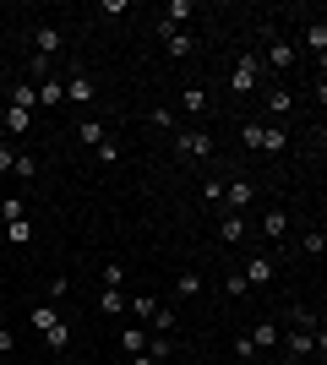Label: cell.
Segmentation results:
<instances>
[{
	"label": "cell",
	"mask_w": 327,
	"mask_h": 365,
	"mask_svg": "<svg viewBox=\"0 0 327 365\" xmlns=\"http://www.w3.org/2000/svg\"><path fill=\"white\" fill-rule=\"evenodd\" d=\"M246 338L256 344V354H279V317H256L246 327Z\"/></svg>",
	"instance_id": "cell-17"
},
{
	"label": "cell",
	"mask_w": 327,
	"mask_h": 365,
	"mask_svg": "<svg viewBox=\"0 0 327 365\" xmlns=\"http://www.w3.org/2000/svg\"><path fill=\"white\" fill-rule=\"evenodd\" d=\"M284 153H289V125L262 120V158H284Z\"/></svg>",
	"instance_id": "cell-23"
},
{
	"label": "cell",
	"mask_w": 327,
	"mask_h": 365,
	"mask_svg": "<svg viewBox=\"0 0 327 365\" xmlns=\"http://www.w3.org/2000/svg\"><path fill=\"white\" fill-rule=\"evenodd\" d=\"M125 11H131V0H98V16H104V22H120Z\"/></svg>",
	"instance_id": "cell-40"
},
{
	"label": "cell",
	"mask_w": 327,
	"mask_h": 365,
	"mask_svg": "<svg viewBox=\"0 0 327 365\" xmlns=\"http://www.w3.org/2000/svg\"><path fill=\"white\" fill-rule=\"evenodd\" d=\"M218 245H224V251H251V245H256L251 218L246 213H218Z\"/></svg>",
	"instance_id": "cell-8"
},
{
	"label": "cell",
	"mask_w": 327,
	"mask_h": 365,
	"mask_svg": "<svg viewBox=\"0 0 327 365\" xmlns=\"http://www.w3.org/2000/svg\"><path fill=\"white\" fill-rule=\"evenodd\" d=\"M16 349V333H11V327H0V354H11Z\"/></svg>",
	"instance_id": "cell-44"
},
{
	"label": "cell",
	"mask_w": 327,
	"mask_h": 365,
	"mask_svg": "<svg viewBox=\"0 0 327 365\" xmlns=\"http://www.w3.org/2000/svg\"><path fill=\"white\" fill-rule=\"evenodd\" d=\"M33 88H38V109H66V82H61V71L44 76V82H33Z\"/></svg>",
	"instance_id": "cell-24"
},
{
	"label": "cell",
	"mask_w": 327,
	"mask_h": 365,
	"mask_svg": "<svg viewBox=\"0 0 327 365\" xmlns=\"http://www.w3.org/2000/svg\"><path fill=\"white\" fill-rule=\"evenodd\" d=\"M6 240H11L16 251H28V245L38 240V229H33V218H16V224H6Z\"/></svg>",
	"instance_id": "cell-33"
},
{
	"label": "cell",
	"mask_w": 327,
	"mask_h": 365,
	"mask_svg": "<svg viewBox=\"0 0 327 365\" xmlns=\"http://www.w3.org/2000/svg\"><path fill=\"white\" fill-rule=\"evenodd\" d=\"M71 137H77L82 148H104V142H109V125L98 120V115H77V125H71Z\"/></svg>",
	"instance_id": "cell-20"
},
{
	"label": "cell",
	"mask_w": 327,
	"mask_h": 365,
	"mask_svg": "<svg viewBox=\"0 0 327 365\" xmlns=\"http://www.w3.org/2000/svg\"><path fill=\"white\" fill-rule=\"evenodd\" d=\"M11 158H16V148H11V142H0V180H11Z\"/></svg>",
	"instance_id": "cell-43"
},
{
	"label": "cell",
	"mask_w": 327,
	"mask_h": 365,
	"mask_svg": "<svg viewBox=\"0 0 327 365\" xmlns=\"http://www.w3.org/2000/svg\"><path fill=\"white\" fill-rule=\"evenodd\" d=\"M142 354H153V360L164 365V360L180 354V338H175V333H147V349H142Z\"/></svg>",
	"instance_id": "cell-26"
},
{
	"label": "cell",
	"mask_w": 327,
	"mask_h": 365,
	"mask_svg": "<svg viewBox=\"0 0 327 365\" xmlns=\"http://www.w3.org/2000/svg\"><path fill=\"white\" fill-rule=\"evenodd\" d=\"M147 333H180V311H175V305H158L153 322H147Z\"/></svg>",
	"instance_id": "cell-35"
},
{
	"label": "cell",
	"mask_w": 327,
	"mask_h": 365,
	"mask_svg": "<svg viewBox=\"0 0 327 365\" xmlns=\"http://www.w3.org/2000/svg\"><path fill=\"white\" fill-rule=\"evenodd\" d=\"M98 317H125V289H98Z\"/></svg>",
	"instance_id": "cell-36"
},
{
	"label": "cell",
	"mask_w": 327,
	"mask_h": 365,
	"mask_svg": "<svg viewBox=\"0 0 327 365\" xmlns=\"http://www.w3.org/2000/svg\"><path fill=\"white\" fill-rule=\"evenodd\" d=\"M262 120H273V125H289V115H295V88L289 82H267L262 88Z\"/></svg>",
	"instance_id": "cell-10"
},
{
	"label": "cell",
	"mask_w": 327,
	"mask_h": 365,
	"mask_svg": "<svg viewBox=\"0 0 327 365\" xmlns=\"http://www.w3.org/2000/svg\"><path fill=\"white\" fill-rule=\"evenodd\" d=\"M170 148H175V164H186V169H207L218 158V137L207 125H180L170 137Z\"/></svg>",
	"instance_id": "cell-2"
},
{
	"label": "cell",
	"mask_w": 327,
	"mask_h": 365,
	"mask_svg": "<svg viewBox=\"0 0 327 365\" xmlns=\"http://www.w3.org/2000/svg\"><path fill=\"white\" fill-rule=\"evenodd\" d=\"M202 289H207V284L197 273H180V278H175V300H197Z\"/></svg>",
	"instance_id": "cell-38"
},
{
	"label": "cell",
	"mask_w": 327,
	"mask_h": 365,
	"mask_svg": "<svg viewBox=\"0 0 327 365\" xmlns=\"http://www.w3.org/2000/svg\"><path fill=\"white\" fill-rule=\"evenodd\" d=\"M61 82H66V109H77V115H93V104H98V76L88 71L82 61H66Z\"/></svg>",
	"instance_id": "cell-5"
},
{
	"label": "cell",
	"mask_w": 327,
	"mask_h": 365,
	"mask_svg": "<svg viewBox=\"0 0 327 365\" xmlns=\"http://www.w3.org/2000/svg\"><path fill=\"white\" fill-rule=\"evenodd\" d=\"M147 125H153V131H164V137H175V131H180L186 120H180L170 104H153V109H147Z\"/></svg>",
	"instance_id": "cell-27"
},
{
	"label": "cell",
	"mask_w": 327,
	"mask_h": 365,
	"mask_svg": "<svg viewBox=\"0 0 327 365\" xmlns=\"http://www.w3.org/2000/svg\"><path fill=\"white\" fill-rule=\"evenodd\" d=\"M229 349H234V360H240V365H256V360H262V354H256V344L246 338V327H240V333L229 338Z\"/></svg>",
	"instance_id": "cell-37"
},
{
	"label": "cell",
	"mask_w": 327,
	"mask_h": 365,
	"mask_svg": "<svg viewBox=\"0 0 327 365\" xmlns=\"http://www.w3.org/2000/svg\"><path fill=\"white\" fill-rule=\"evenodd\" d=\"M6 104H11V109H28V115H38V88H33L28 76H11V82H6Z\"/></svg>",
	"instance_id": "cell-19"
},
{
	"label": "cell",
	"mask_w": 327,
	"mask_h": 365,
	"mask_svg": "<svg viewBox=\"0 0 327 365\" xmlns=\"http://www.w3.org/2000/svg\"><path fill=\"white\" fill-rule=\"evenodd\" d=\"M251 235H256L267 251H273V245H289V240H295V213H289L284 202H273V207L262 213V224L251 229Z\"/></svg>",
	"instance_id": "cell-7"
},
{
	"label": "cell",
	"mask_w": 327,
	"mask_h": 365,
	"mask_svg": "<svg viewBox=\"0 0 327 365\" xmlns=\"http://www.w3.org/2000/svg\"><path fill=\"white\" fill-rule=\"evenodd\" d=\"M38 344H44V349H49V354H66V349H71V322H66V317H61V322H55V327H49V333H44V338H38Z\"/></svg>",
	"instance_id": "cell-28"
},
{
	"label": "cell",
	"mask_w": 327,
	"mask_h": 365,
	"mask_svg": "<svg viewBox=\"0 0 327 365\" xmlns=\"http://www.w3.org/2000/svg\"><path fill=\"white\" fill-rule=\"evenodd\" d=\"M125 284H131L125 262H104V267H98V289H125Z\"/></svg>",
	"instance_id": "cell-30"
},
{
	"label": "cell",
	"mask_w": 327,
	"mask_h": 365,
	"mask_svg": "<svg viewBox=\"0 0 327 365\" xmlns=\"http://www.w3.org/2000/svg\"><path fill=\"white\" fill-rule=\"evenodd\" d=\"M158 49H164V61H191V55H197V33H191V28H175V33L158 38Z\"/></svg>",
	"instance_id": "cell-16"
},
{
	"label": "cell",
	"mask_w": 327,
	"mask_h": 365,
	"mask_svg": "<svg viewBox=\"0 0 327 365\" xmlns=\"http://www.w3.org/2000/svg\"><path fill=\"white\" fill-rule=\"evenodd\" d=\"M224 294H229V300H246V278H240V273H234V267H229V278H224Z\"/></svg>",
	"instance_id": "cell-42"
},
{
	"label": "cell",
	"mask_w": 327,
	"mask_h": 365,
	"mask_svg": "<svg viewBox=\"0 0 327 365\" xmlns=\"http://www.w3.org/2000/svg\"><path fill=\"white\" fill-rule=\"evenodd\" d=\"M61 49H66V28H61V22H33V28H28V55L55 61Z\"/></svg>",
	"instance_id": "cell-11"
},
{
	"label": "cell",
	"mask_w": 327,
	"mask_h": 365,
	"mask_svg": "<svg viewBox=\"0 0 327 365\" xmlns=\"http://www.w3.org/2000/svg\"><path fill=\"white\" fill-rule=\"evenodd\" d=\"M142 349H147V327L125 322V327H120V354H142Z\"/></svg>",
	"instance_id": "cell-34"
},
{
	"label": "cell",
	"mask_w": 327,
	"mask_h": 365,
	"mask_svg": "<svg viewBox=\"0 0 327 365\" xmlns=\"http://www.w3.org/2000/svg\"><path fill=\"white\" fill-rule=\"evenodd\" d=\"M240 148L262 153V120H240Z\"/></svg>",
	"instance_id": "cell-39"
},
{
	"label": "cell",
	"mask_w": 327,
	"mask_h": 365,
	"mask_svg": "<svg viewBox=\"0 0 327 365\" xmlns=\"http://www.w3.org/2000/svg\"><path fill=\"white\" fill-rule=\"evenodd\" d=\"M158 305H164V300H158V294H147V289H142V294H125V317H137L142 327H147Z\"/></svg>",
	"instance_id": "cell-25"
},
{
	"label": "cell",
	"mask_w": 327,
	"mask_h": 365,
	"mask_svg": "<svg viewBox=\"0 0 327 365\" xmlns=\"http://www.w3.org/2000/svg\"><path fill=\"white\" fill-rule=\"evenodd\" d=\"M175 115H186L191 125L207 120V115H213V88H202V82H186V88H180V109H175Z\"/></svg>",
	"instance_id": "cell-14"
},
{
	"label": "cell",
	"mask_w": 327,
	"mask_h": 365,
	"mask_svg": "<svg viewBox=\"0 0 327 365\" xmlns=\"http://www.w3.org/2000/svg\"><path fill=\"white\" fill-rule=\"evenodd\" d=\"M300 44H306V61L316 66V71H327V16H306L300 22Z\"/></svg>",
	"instance_id": "cell-9"
},
{
	"label": "cell",
	"mask_w": 327,
	"mask_h": 365,
	"mask_svg": "<svg viewBox=\"0 0 327 365\" xmlns=\"http://www.w3.org/2000/svg\"><path fill=\"white\" fill-rule=\"evenodd\" d=\"M279 349L284 360H300V365H322L327 360V327H316V333H306V327H279Z\"/></svg>",
	"instance_id": "cell-4"
},
{
	"label": "cell",
	"mask_w": 327,
	"mask_h": 365,
	"mask_svg": "<svg viewBox=\"0 0 327 365\" xmlns=\"http://www.w3.org/2000/svg\"><path fill=\"white\" fill-rule=\"evenodd\" d=\"M197 202H202V207H218V202H224V175H202V185H197Z\"/></svg>",
	"instance_id": "cell-29"
},
{
	"label": "cell",
	"mask_w": 327,
	"mask_h": 365,
	"mask_svg": "<svg viewBox=\"0 0 327 365\" xmlns=\"http://www.w3.org/2000/svg\"><path fill=\"white\" fill-rule=\"evenodd\" d=\"M16 218H28V197H22V191H6V197H0V224H16Z\"/></svg>",
	"instance_id": "cell-31"
},
{
	"label": "cell",
	"mask_w": 327,
	"mask_h": 365,
	"mask_svg": "<svg viewBox=\"0 0 327 365\" xmlns=\"http://www.w3.org/2000/svg\"><path fill=\"white\" fill-rule=\"evenodd\" d=\"M251 202H256V180H251V175H224V202H218V213H246Z\"/></svg>",
	"instance_id": "cell-12"
},
{
	"label": "cell",
	"mask_w": 327,
	"mask_h": 365,
	"mask_svg": "<svg viewBox=\"0 0 327 365\" xmlns=\"http://www.w3.org/2000/svg\"><path fill=\"white\" fill-rule=\"evenodd\" d=\"M234 273L246 278V289H273V278H279V251H267V245H251L246 262H240Z\"/></svg>",
	"instance_id": "cell-6"
},
{
	"label": "cell",
	"mask_w": 327,
	"mask_h": 365,
	"mask_svg": "<svg viewBox=\"0 0 327 365\" xmlns=\"http://www.w3.org/2000/svg\"><path fill=\"white\" fill-rule=\"evenodd\" d=\"M93 158H98V164H104V169H115V164H120V142L109 137L104 148H93Z\"/></svg>",
	"instance_id": "cell-41"
},
{
	"label": "cell",
	"mask_w": 327,
	"mask_h": 365,
	"mask_svg": "<svg viewBox=\"0 0 327 365\" xmlns=\"http://www.w3.org/2000/svg\"><path fill=\"white\" fill-rule=\"evenodd\" d=\"M191 16H197L191 0H164L153 11V38H164V33H175V28H191Z\"/></svg>",
	"instance_id": "cell-13"
},
{
	"label": "cell",
	"mask_w": 327,
	"mask_h": 365,
	"mask_svg": "<svg viewBox=\"0 0 327 365\" xmlns=\"http://www.w3.org/2000/svg\"><path fill=\"white\" fill-rule=\"evenodd\" d=\"M279 365H300V360H284V354H279Z\"/></svg>",
	"instance_id": "cell-46"
},
{
	"label": "cell",
	"mask_w": 327,
	"mask_h": 365,
	"mask_svg": "<svg viewBox=\"0 0 327 365\" xmlns=\"http://www.w3.org/2000/svg\"><path fill=\"white\" fill-rule=\"evenodd\" d=\"M262 71H267V82H284V76L300 66V49H295V38L289 33H279V28H262Z\"/></svg>",
	"instance_id": "cell-3"
},
{
	"label": "cell",
	"mask_w": 327,
	"mask_h": 365,
	"mask_svg": "<svg viewBox=\"0 0 327 365\" xmlns=\"http://www.w3.org/2000/svg\"><path fill=\"white\" fill-rule=\"evenodd\" d=\"M38 175H44V158H38V153H28V148H16V158H11V180H16V185H33Z\"/></svg>",
	"instance_id": "cell-22"
},
{
	"label": "cell",
	"mask_w": 327,
	"mask_h": 365,
	"mask_svg": "<svg viewBox=\"0 0 327 365\" xmlns=\"http://www.w3.org/2000/svg\"><path fill=\"white\" fill-rule=\"evenodd\" d=\"M125 365H158L153 354H125Z\"/></svg>",
	"instance_id": "cell-45"
},
{
	"label": "cell",
	"mask_w": 327,
	"mask_h": 365,
	"mask_svg": "<svg viewBox=\"0 0 327 365\" xmlns=\"http://www.w3.org/2000/svg\"><path fill=\"white\" fill-rule=\"evenodd\" d=\"M279 327H306V333H316V327H322V311H311L306 300H295V305H284Z\"/></svg>",
	"instance_id": "cell-21"
},
{
	"label": "cell",
	"mask_w": 327,
	"mask_h": 365,
	"mask_svg": "<svg viewBox=\"0 0 327 365\" xmlns=\"http://www.w3.org/2000/svg\"><path fill=\"white\" fill-rule=\"evenodd\" d=\"M0 131H6V142H28L33 131H38V115H28V109H11V104H0Z\"/></svg>",
	"instance_id": "cell-15"
},
{
	"label": "cell",
	"mask_w": 327,
	"mask_h": 365,
	"mask_svg": "<svg viewBox=\"0 0 327 365\" xmlns=\"http://www.w3.org/2000/svg\"><path fill=\"white\" fill-rule=\"evenodd\" d=\"M295 251H300L306 262H322V251H327V229H322V224L295 229Z\"/></svg>",
	"instance_id": "cell-18"
},
{
	"label": "cell",
	"mask_w": 327,
	"mask_h": 365,
	"mask_svg": "<svg viewBox=\"0 0 327 365\" xmlns=\"http://www.w3.org/2000/svg\"><path fill=\"white\" fill-rule=\"evenodd\" d=\"M262 88H267L262 55H256V49H234L229 66H224V93H229V98H262Z\"/></svg>",
	"instance_id": "cell-1"
},
{
	"label": "cell",
	"mask_w": 327,
	"mask_h": 365,
	"mask_svg": "<svg viewBox=\"0 0 327 365\" xmlns=\"http://www.w3.org/2000/svg\"><path fill=\"white\" fill-rule=\"evenodd\" d=\"M55 322H61V311H55V305H33V311H28V327H33V333H38V338H44L49 333V327H55Z\"/></svg>",
	"instance_id": "cell-32"
}]
</instances>
